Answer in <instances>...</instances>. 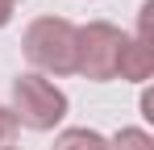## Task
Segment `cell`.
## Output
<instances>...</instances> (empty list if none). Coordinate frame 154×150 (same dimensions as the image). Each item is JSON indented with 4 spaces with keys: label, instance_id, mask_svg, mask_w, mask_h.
I'll return each instance as SVG.
<instances>
[{
    "label": "cell",
    "instance_id": "277c9868",
    "mask_svg": "<svg viewBox=\"0 0 154 150\" xmlns=\"http://www.w3.org/2000/svg\"><path fill=\"white\" fill-rule=\"evenodd\" d=\"M154 71V46L137 42V38H121V58H117V75L121 79H150Z\"/></svg>",
    "mask_w": 154,
    "mask_h": 150
},
{
    "label": "cell",
    "instance_id": "ba28073f",
    "mask_svg": "<svg viewBox=\"0 0 154 150\" xmlns=\"http://www.w3.org/2000/svg\"><path fill=\"white\" fill-rule=\"evenodd\" d=\"M13 8H17V0H0V25L13 21Z\"/></svg>",
    "mask_w": 154,
    "mask_h": 150
},
{
    "label": "cell",
    "instance_id": "6da1fadb",
    "mask_svg": "<svg viewBox=\"0 0 154 150\" xmlns=\"http://www.w3.org/2000/svg\"><path fill=\"white\" fill-rule=\"evenodd\" d=\"M25 58L46 75L75 71V25L67 17H38L25 29Z\"/></svg>",
    "mask_w": 154,
    "mask_h": 150
},
{
    "label": "cell",
    "instance_id": "9c48e42d",
    "mask_svg": "<svg viewBox=\"0 0 154 150\" xmlns=\"http://www.w3.org/2000/svg\"><path fill=\"white\" fill-rule=\"evenodd\" d=\"M142 117H146V121H154V96H150V92L142 96Z\"/></svg>",
    "mask_w": 154,
    "mask_h": 150
},
{
    "label": "cell",
    "instance_id": "5b68a950",
    "mask_svg": "<svg viewBox=\"0 0 154 150\" xmlns=\"http://www.w3.org/2000/svg\"><path fill=\"white\" fill-rule=\"evenodd\" d=\"M54 150H108V142L96 129H63L54 138Z\"/></svg>",
    "mask_w": 154,
    "mask_h": 150
},
{
    "label": "cell",
    "instance_id": "52a82bcc",
    "mask_svg": "<svg viewBox=\"0 0 154 150\" xmlns=\"http://www.w3.org/2000/svg\"><path fill=\"white\" fill-rule=\"evenodd\" d=\"M13 142H17V117L13 108L0 104V150H13Z\"/></svg>",
    "mask_w": 154,
    "mask_h": 150
},
{
    "label": "cell",
    "instance_id": "3957f363",
    "mask_svg": "<svg viewBox=\"0 0 154 150\" xmlns=\"http://www.w3.org/2000/svg\"><path fill=\"white\" fill-rule=\"evenodd\" d=\"M121 29L108 21H92L75 29V71L88 79H117V58H121Z\"/></svg>",
    "mask_w": 154,
    "mask_h": 150
},
{
    "label": "cell",
    "instance_id": "8992f818",
    "mask_svg": "<svg viewBox=\"0 0 154 150\" xmlns=\"http://www.w3.org/2000/svg\"><path fill=\"white\" fill-rule=\"evenodd\" d=\"M108 150H154V138L146 129H121V133L108 142Z\"/></svg>",
    "mask_w": 154,
    "mask_h": 150
},
{
    "label": "cell",
    "instance_id": "7a4b0ae2",
    "mask_svg": "<svg viewBox=\"0 0 154 150\" xmlns=\"http://www.w3.org/2000/svg\"><path fill=\"white\" fill-rule=\"evenodd\" d=\"M13 117L29 129H54L67 117V92L54 88L46 75H17L13 79Z\"/></svg>",
    "mask_w": 154,
    "mask_h": 150
}]
</instances>
